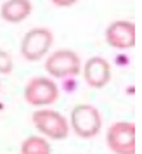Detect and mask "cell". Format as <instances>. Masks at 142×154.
<instances>
[{
  "label": "cell",
  "mask_w": 142,
  "mask_h": 154,
  "mask_svg": "<svg viewBox=\"0 0 142 154\" xmlns=\"http://www.w3.org/2000/svg\"><path fill=\"white\" fill-rule=\"evenodd\" d=\"M69 130L80 139H94L102 130L100 111L92 104H78L69 112Z\"/></svg>",
  "instance_id": "1"
},
{
  "label": "cell",
  "mask_w": 142,
  "mask_h": 154,
  "mask_svg": "<svg viewBox=\"0 0 142 154\" xmlns=\"http://www.w3.org/2000/svg\"><path fill=\"white\" fill-rule=\"evenodd\" d=\"M31 121L43 139L64 140L71 132L68 118L59 111H54V109H47V107L36 109L31 114Z\"/></svg>",
  "instance_id": "2"
},
{
  "label": "cell",
  "mask_w": 142,
  "mask_h": 154,
  "mask_svg": "<svg viewBox=\"0 0 142 154\" xmlns=\"http://www.w3.org/2000/svg\"><path fill=\"white\" fill-rule=\"evenodd\" d=\"M45 71L54 78H76L82 73V59L71 49H59L50 52L45 59ZM49 76V78H50Z\"/></svg>",
  "instance_id": "3"
},
{
  "label": "cell",
  "mask_w": 142,
  "mask_h": 154,
  "mask_svg": "<svg viewBox=\"0 0 142 154\" xmlns=\"http://www.w3.org/2000/svg\"><path fill=\"white\" fill-rule=\"evenodd\" d=\"M23 97L26 104L43 109L45 106L54 104L59 99V87L49 76H33L24 85Z\"/></svg>",
  "instance_id": "4"
},
{
  "label": "cell",
  "mask_w": 142,
  "mask_h": 154,
  "mask_svg": "<svg viewBox=\"0 0 142 154\" xmlns=\"http://www.w3.org/2000/svg\"><path fill=\"white\" fill-rule=\"evenodd\" d=\"M54 43V33L45 26H36L31 28L23 36L21 40V56L29 61V63H36L50 52V47Z\"/></svg>",
  "instance_id": "5"
},
{
  "label": "cell",
  "mask_w": 142,
  "mask_h": 154,
  "mask_svg": "<svg viewBox=\"0 0 142 154\" xmlns=\"http://www.w3.org/2000/svg\"><path fill=\"white\" fill-rule=\"evenodd\" d=\"M135 123L114 121L106 130V144L113 154H135Z\"/></svg>",
  "instance_id": "6"
},
{
  "label": "cell",
  "mask_w": 142,
  "mask_h": 154,
  "mask_svg": "<svg viewBox=\"0 0 142 154\" xmlns=\"http://www.w3.org/2000/svg\"><path fill=\"white\" fill-rule=\"evenodd\" d=\"M104 40L109 47L116 50H130L137 42V29L135 23L128 19H116L106 26Z\"/></svg>",
  "instance_id": "7"
},
{
  "label": "cell",
  "mask_w": 142,
  "mask_h": 154,
  "mask_svg": "<svg viewBox=\"0 0 142 154\" xmlns=\"http://www.w3.org/2000/svg\"><path fill=\"white\" fill-rule=\"evenodd\" d=\"M82 75L85 83L90 88H104L111 82V64L107 59L100 56H92L88 57L83 66H82Z\"/></svg>",
  "instance_id": "8"
},
{
  "label": "cell",
  "mask_w": 142,
  "mask_h": 154,
  "mask_svg": "<svg viewBox=\"0 0 142 154\" xmlns=\"http://www.w3.org/2000/svg\"><path fill=\"white\" fill-rule=\"evenodd\" d=\"M33 11V4L29 0H5L0 5V17L9 24L23 23Z\"/></svg>",
  "instance_id": "9"
},
{
  "label": "cell",
  "mask_w": 142,
  "mask_h": 154,
  "mask_svg": "<svg viewBox=\"0 0 142 154\" xmlns=\"http://www.w3.org/2000/svg\"><path fill=\"white\" fill-rule=\"evenodd\" d=\"M21 154H52V146L42 135H29L21 142Z\"/></svg>",
  "instance_id": "10"
},
{
  "label": "cell",
  "mask_w": 142,
  "mask_h": 154,
  "mask_svg": "<svg viewBox=\"0 0 142 154\" xmlns=\"http://www.w3.org/2000/svg\"><path fill=\"white\" fill-rule=\"evenodd\" d=\"M14 69V59L5 49H0V75H9Z\"/></svg>",
  "instance_id": "11"
},
{
  "label": "cell",
  "mask_w": 142,
  "mask_h": 154,
  "mask_svg": "<svg viewBox=\"0 0 142 154\" xmlns=\"http://www.w3.org/2000/svg\"><path fill=\"white\" fill-rule=\"evenodd\" d=\"M78 0H50V4L52 5H56V7H61V9H64V7H71V5H75Z\"/></svg>",
  "instance_id": "12"
}]
</instances>
